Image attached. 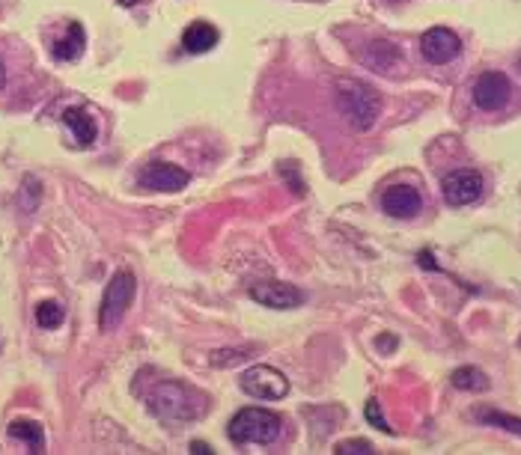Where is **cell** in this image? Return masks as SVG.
<instances>
[{
	"instance_id": "6da1fadb",
	"label": "cell",
	"mask_w": 521,
	"mask_h": 455,
	"mask_svg": "<svg viewBox=\"0 0 521 455\" xmlns=\"http://www.w3.org/2000/svg\"><path fill=\"white\" fill-rule=\"evenodd\" d=\"M146 408L162 417V419H173V423H182V419H194L200 411V396L191 390V387L179 384V381H164L158 384L155 390L146 396Z\"/></svg>"
},
{
	"instance_id": "7a4b0ae2",
	"label": "cell",
	"mask_w": 521,
	"mask_h": 455,
	"mask_svg": "<svg viewBox=\"0 0 521 455\" xmlns=\"http://www.w3.org/2000/svg\"><path fill=\"white\" fill-rule=\"evenodd\" d=\"M337 101H339V110L346 113L349 122H352L358 131L372 129V122L379 119L381 96L372 87H367V84H360V81H339L337 84Z\"/></svg>"
},
{
	"instance_id": "3957f363",
	"label": "cell",
	"mask_w": 521,
	"mask_h": 455,
	"mask_svg": "<svg viewBox=\"0 0 521 455\" xmlns=\"http://www.w3.org/2000/svg\"><path fill=\"white\" fill-rule=\"evenodd\" d=\"M280 417L266 411V408H242L230 419V438L235 443H271L280 435Z\"/></svg>"
},
{
	"instance_id": "277c9868",
	"label": "cell",
	"mask_w": 521,
	"mask_h": 455,
	"mask_svg": "<svg viewBox=\"0 0 521 455\" xmlns=\"http://www.w3.org/2000/svg\"><path fill=\"white\" fill-rule=\"evenodd\" d=\"M134 292H138V280H134L131 271H117L110 277L105 295H101V306H99V327L101 331H113L122 315L129 313V306L134 301Z\"/></svg>"
},
{
	"instance_id": "5b68a950",
	"label": "cell",
	"mask_w": 521,
	"mask_h": 455,
	"mask_svg": "<svg viewBox=\"0 0 521 455\" xmlns=\"http://www.w3.org/2000/svg\"><path fill=\"white\" fill-rule=\"evenodd\" d=\"M242 390L254 399H263V402H277L283 396L289 393V381L287 375L277 372L275 367H266V363H256V367L245 369L242 372Z\"/></svg>"
},
{
	"instance_id": "8992f818",
	"label": "cell",
	"mask_w": 521,
	"mask_h": 455,
	"mask_svg": "<svg viewBox=\"0 0 521 455\" xmlns=\"http://www.w3.org/2000/svg\"><path fill=\"white\" fill-rule=\"evenodd\" d=\"M441 193H444V200L450 206H471L474 200H480L483 193V176L477 170H453L444 179H441Z\"/></svg>"
},
{
	"instance_id": "52a82bcc",
	"label": "cell",
	"mask_w": 521,
	"mask_h": 455,
	"mask_svg": "<svg viewBox=\"0 0 521 455\" xmlns=\"http://www.w3.org/2000/svg\"><path fill=\"white\" fill-rule=\"evenodd\" d=\"M251 298L271 310H296L304 304V292L292 283H277V280H266V283H254L251 286Z\"/></svg>"
},
{
	"instance_id": "ba28073f",
	"label": "cell",
	"mask_w": 521,
	"mask_h": 455,
	"mask_svg": "<svg viewBox=\"0 0 521 455\" xmlns=\"http://www.w3.org/2000/svg\"><path fill=\"white\" fill-rule=\"evenodd\" d=\"M459 51H462V39L450 27H429L421 36V54L435 66L456 60Z\"/></svg>"
},
{
	"instance_id": "9c48e42d",
	"label": "cell",
	"mask_w": 521,
	"mask_h": 455,
	"mask_svg": "<svg viewBox=\"0 0 521 455\" xmlns=\"http://www.w3.org/2000/svg\"><path fill=\"white\" fill-rule=\"evenodd\" d=\"M513 87H509V78L504 72H483L477 87H474V105L480 110H501Z\"/></svg>"
},
{
	"instance_id": "30bf717a",
	"label": "cell",
	"mask_w": 521,
	"mask_h": 455,
	"mask_svg": "<svg viewBox=\"0 0 521 455\" xmlns=\"http://www.w3.org/2000/svg\"><path fill=\"white\" fill-rule=\"evenodd\" d=\"M421 206H423L421 191L412 185H393L384 191V197H381V209L388 212L391 218H400V221L414 218V214L421 212Z\"/></svg>"
},
{
	"instance_id": "8fae6325",
	"label": "cell",
	"mask_w": 521,
	"mask_h": 455,
	"mask_svg": "<svg viewBox=\"0 0 521 455\" xmlns=\"http://www.w3.org/2000/svg\"><path fill=\"white\" fill-rule=\"evenodd\" d=\"M141 185L150 188V191H179V188L188 185V173L182 167H176V164L155 161L150 167H143Z\"/></svg>"
},
{
	"instance_id": "7c38bea8",
	"label": "cell",
	"mask_w": 521,
	"mask_h": 455,
	"mask_svg": "<svg viewBox=\"0 0 521 455\" xmlns=\"http://www.w3.org/2000/svg\"><path fill=\"white\" fill-rule=\"evenodd\" d=\"M214 45H218V27L209 25V21H194L182 33V48L188 54H206Z\"/></svg>"
},
{
	"instance_id": "4fadbf2b",
	"label": "cell",
	"mask_w": 521,
	"mask_h": 455,
	"mask_svg": "<svg viewBox=\"0 0 521 455\" xmlns=\"http://www.w3.org/2000/svg\"><path fill=\"white\" fill-rule=\"evenodd\" d=\"M63 122H66V129L72 131V138L78 140V146H93L96 143V119L89 117V113L84 108H69L63 113Z\"/></svg>"
},
{
	"instance_id": "5bb4252c",
	"label": "cell",
	"mask_w": 521,
	"mask_h": 455,
	"mask_svg": "<svg viewBox=\"0 0 521 455\" xmlns=\"http://www.w3.org/2000/svg\"><path fill=\"white\" fill-rule=\"evenodd\" d=\"M84 45H87V33L78 21H72L69 30L63 33V39H57L51 45V54L57 57V60H75V57H81Z\"/></svg>"
},
{
	"instance_id": "9a60e30c",
	"label": "cell",
	"mask_w": 521,
	"mask_h": 455,
	"mask_svg": "<svg viewBox=\"0 0 521 455\" xmlns=\"http://www.w3.org/2000/svg\"><path fill=\"white\" fill-rule=\"evenodd\" d=\"M6 435L13 440H21L33 452L45 450V429L39 423H33V419H13L9 429H6Z\"/></svg>"
},
{
	"instance_id": "2e32d148",
	"label": "cell",
	"mask_w": 521,
	"mask_h": 455,
	"mask_svg": "<svg viewBox=\"0 0 521 455\" xmlns=\"http://www.w3.org/2000/svg\"><path fill=\"white\" fill-rule=\"evenodd\" d=\"M450 381L456 390H465V393H483L489 390V375L477 367H459L456 372L450 375Z\"/></svg>"
},
{
	"instance_id": "e0dca14e",
	"label": "cell",
	"mask_w": 521,
	"mask_h": 455,
	"mask_svg": "<svg viewBox=\"0 0 521 455\" xmlns=\"http://www.w3.org/2000/svg\"><path fill=\"white\" fill-rule=\"evenodd\" d=\"M474 417L480 419L485 426H497L504 431H513L516 438H521V417L516 414H504V411H492V408H480V411H474Z\"/></svg>"
},
{
	"instance_id": "ac0fdd59",
	"label": "cell",
	"mask_w": 521,
	"mask_h": 455,
	"mask_svg": "<svg viewBox=\"0 0 521 455\" xmlns=\"http://www.w3.org/2000/svg\"><path fill=\"white\" fill-rule=\"evenodd\" d=\"M63 318H66V313H63V306L57 304V301H42L36 306V325L45 327V331H54V327H60Z\"/></svg>"
},
{
	"instance_id": "d6986e66",
	"label": "cell",
	"mask_w": 521,
	"mask_h": 455,
	"mask_svg": "<svg viewBox=\"0 0 521 455\" xmlns=\"http://www.w3.org/2000/svg\"><path fill=\"white\" fill-rule=\"evenodd\" d=\"M254 351L256 348H251V346H247V348H224V351H212V363H214V367H218V369H226V367H235V363H247V360H251L254 357Z\"/></svg>"
},
{
	"instance_id": "ffe728a7",
	"label": "cell",
	"mask_w": 521,
	"mask_h": 455,
	"mask_svg": "<svg viewBox=\"0 0 521 455\" xmlns=\"http://www.w3.org/2000/svg\"><path fill=\"white\" fill-rule=\"evenodd\" d=\"M39 197H42V185H39V179L27 176L25 181H21V191H18V206L25 209V212H33V209L39 206Z\"/></svg>"
},
{
	"instance_id": "44dd1931",
	"label": "cell",
	"mask_w": 521,
	"mask_h": 455,
	"mask_svg": "<svg viewBox=\"0 0 521 455\" xmlns=\"http://www.w3.org/2000/svg\"><path fill=\"white\" fill-rule=\"evenodd\" d=\"M367 423H370L372 429H379V431H388V435L393 431L388 419H384V414H381V408H379L376 399H370V402H367Z\"/></svg>"
},
{
	"instance_id": "7402d4cb",
	"label": "cell",
	"mask_w": 521,
	"mask_h": 455,
	"mask_svg": "<svg viewBox=\"0 0 521 455\" xmlns=\"http://www.w3.org/2000/svg\"><path fill=\"white\" fill-rule=\"evenodd\" d=\"M337 452L339 455H349V452H376V450H372V443H367V440H346V443H339V447H337Z\"/></svg>"
},
{
	"instance_id": "603a6c76",
	"label": "cell",
	"mask_w": 521,
	"mask_h": 455,
	"mask_svg": "<svg viewBox=\"0 0 521 455\" xmlns=\"http://www.w3.org/2000/svg\"><path fill=\"white\" fill-rule=\"evenodd\" d=\"M191 452H197V455H200V452H206V455H212L214 450L209 447V443H200V440H197V443H191Z\"/></svg>"
},
{
	"instance_id": "cb8c5ba5",
	"label": "cell",
	"mask_w": 521,
	"mask_h": 455,
	"mask_svg": "<svg viewBox=\"0 0 521 455\" xmlns=\"http://www.w3.org/2000/svg\"><path fill=\"white\" fill-rule=\"evenodd\" d=\"M4 84H6V66L0 63V89H4Z\"/></svg>"
}]
</instances>
